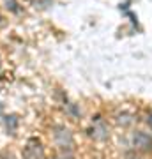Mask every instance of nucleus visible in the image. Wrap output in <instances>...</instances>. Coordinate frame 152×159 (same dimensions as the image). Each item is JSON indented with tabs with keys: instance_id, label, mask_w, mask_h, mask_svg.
<instances>
[{
	"instance_id": "f257e3e1",
	"label": "nucleus",
	"mask_w": 152,
	"mask_h": 159,
	"mask_svg": "<svg viewBox=\"0 0 152 159\" xmlns=\"http://www.w3.org/2000/svg\"><path fill=\"white\" fill-rule=\"evenodd\" d=\"M133 143H135L136 148H141V150H152V138L147 134V133H135L133 136Z\"/></svg>"
},
{
	"instance_id": "f03ea898",
	"label": "nucleus",
	"mask_w": 152,
	"mask_h": 159,
	"mask_svg": "<svg viewBox=\"0 0 152 159\" xmlns=\"http://www.w3.org/2000/svg\"><path fill=\"white\" fill-rule=\"evenodd\" d=\"M55 140L58 142V145L60 147H66V145H71V133H69L67 129H64V127H58L55 133Z\"/></svg>"
},
{
	"instance_id": "7ed1b4c3",
	"label": "nucleus",
	"mask_w": 152,
	"mask_h": 159,
	"mask_svg": "<svg viewBox=\"0 0 152 159\" xmlns=\"http://www.w3.org/2000/svg\"><path fill=\"white\" fill-rule=\"evenodd\" d=\"M106 136H108V133H106V127H104V125H97L96 129H94V138H97V140H104Z\"/></svg>"
},
{
	"instance_id": "20e7f679",
	"label": "nucleus",
	"mask_w": 152,
	"mask_h": 159,
	"mask_svg": "<svg viewBox=\"0 0 152 159\" xmlns=\"http://www.w3.org/2000/svg\"><path fill=\"white\" fill-rule=\"evenodd\" d=\"M11 125V131L16 127V117H7V127Z\"/></svg>"
},
{
	"instance_id": "39448f33",
	"label": "nucleus",
	"mask_w": 152,
	"mask_h": 159,
	"mask_svg": "<svg viewBox=\"0 0 152 159\" xmlns=\"http://www.w3.org/2000/svg\"><path fill=\"white\" fill-rule=\"evenodd\" d=\"M149 124L152 125V115H149Z\"/></svg>"
}]
</instances>
